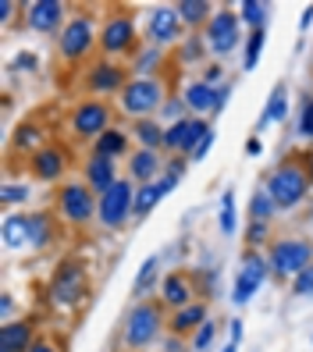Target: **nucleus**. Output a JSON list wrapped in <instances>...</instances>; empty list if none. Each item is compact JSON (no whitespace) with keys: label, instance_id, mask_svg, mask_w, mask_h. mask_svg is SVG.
Here are the masks:
<instances>
[{"label":"nucleus","instance_id":"nucleus-1","mask_svg":"<svg viewBox=\"0 0 313 352\" xmlns=\"http://www.w3.org/2000/svg\"><path fill=\"white\" fill-rule=\"evenodd\" d=\"M0 232H4V245H8V250H43V245L54 242V217L47 210L8 214Z\"/></svg>","mask_w":313,"mask_h":352},{"label":"nucleus","instance_id":"nucleus-2","mask_svg":"<svg viewBox=\"0 0 313 352\" xmlns=\"http://www.w3.org/2000/svg\"><path fill=\"white\" fill-rule=\"evenodd\" d=\"M310 185H313L310 168H303L299 160H285V164H278V168L267 175L263 189H267L270 199H274L278 210H292V206H299L306 199Z\"/></svg>","mask_w":313,"mask_h":352},{"label":"nucleus","instance_id":"nucleus-3","mask_svg":"<svg viewBox=\"0 0 313 352\" xmlns=\"http://www.w3.org/2000/svg\"><path fill=\"white\" fill-rule=\"evenodd\" d=\"M160 335H164V302H146V299H139V302L129 309L125 327H121L125 349L142 352V349H150Z\"/></svg>","mask_w":313,"mask_h":352},{"label":"nucleus","instance_id":"nucleus-4","mask_svg":"<svg viewBox=\"0 0 313 352\" xmlns=\"http://www.w3.org/2000/svg\"><path fill=\"white\" fill-rule=\"evenodd\" d=\"M164 103H168V100H164V82L153 78V75L129 78V86H125L121 96H118L121 114H129V118H136V121L153 118L157 111H164Z\"/></svg>","mask_w":313,"mask_h":352},{"label":"nucleus","instance_id":"nucleus-5","mask_svg":"<svg viewBox=\"0 0 313 352\" xmlns=\"http://www.w3.org/2000/svg\"><path fill=\"white\" fill-rule=\"evenodd\" d=\"M86 292H89L86 267H82L78 260H65L50 278V302L61 306V309H75V306H82Z\"/></svg>","mask_w":313,"mask_h":352},{"label":"nucleus","instance_id":"nucleus-6","mask_svg":"<svg viewBox=\"0 0 313 352\" xmlns=\"http://www.w3.org/2000/svg\"><path fill=\"white\" fill-rule=\"evenodd\" d=\"M267 263H270V274L296 278L299 271H306V267L313 263V242H306V239H281V242L270 245Z\"/></svg>","mask_w":313,"mask_h":352},{"label":"nucleus","instance_id":"nucleus-7","mask_svg":"<svg viewBox=\"0 0 313 352\" xmlns=\"http://www.w3.org/2000/svg\"><path fill=\"white\" fill-rule=\"evenodd\" d=\"M132 206H136V185L129 178H118V185L107 192V196H100V206H96V221L103 228H111V232H118V228L129 224L132 214Z\"/></svg>","mask_w":313,"mask_h":352},{"label":"nucleus","instance_id":"nucleus-8","mask_svg":"<svg viewBox=\"0 0 313 352\" xmlns=\"http://www.w3.org/2000/svg\"><path fill=\"white\" fill-rule=\"evenodd\" d=\"M96 206H100V196L82 182H68L61 185L57 192V214L65 217L68 224H89L96 217Z\"/></svg>","mask_w":313,"mask_h":352},{"label":"nucleus","instance_id":"nucleus-9","mask_svg":"<svg viewBox=\"0 0 313 352\" xmlns=\"http://www.w3.org/2000/svg\"><path fill=\"white\" fill-rule=\"evenodd\" d=\"M93 43H96L93 14H72L68 25L61 29V36H57V50H61V57H65L68 65H78V60L93 50Z\"/></svg>","mask_w":313,"mask_h":352},{"label":"nucleus","instance_id":"nucleus-10","mask_svg":"<svg viewBox=\"0 0 313 352\" xmlns=\"http://www.w3.org/2000/svg\"><path fill=\"white\" fill-rule=\"evenodd\" d=\"M203 43L214 57H228L239 43H242V18L235 11H217L211 22H206V32H203Z\"/></svg>","mask_w":313,"mask_h":352},{"label":"nucleus","instance_id":"nucleus-11","mask_svg":"<svg viewBox=\"0 0 313 352\" xmlns=\"http://www.w3.org/2000/svg\"><path fill=\"white\" fill-rule=\"evenodd\" d=\"M139 43V32H136V18L132 14H111L107 18V25H103L100 32V50L111 57H125V54H132Z\"/></svg>","mask_w":313,"mask_h":352},{"label":"nucleus","instance_id":"nucleus-12","mask_svg":"<svg viewBox=\"0 0 313 352\" xmlns=\"http://www.w3.org/2000/svg\"><path fill=\"white\" fill-rule=\"evenodd\" d=\"M267 274H270L267 256H260L257 250H246V256H242V271H239L235 288H232V302L246 306V302H249V299H253V296L260 292V288H263Z\"/></svg>","mask_w":313,"mask_h":352},{"label":"nucleus","instance_id":"nucleus-13","mask_svg":"<svg viewBox=\"0 0 313 352\" xmlns=\"http://www.w3.org/2000/svg\"><path fill=\"white\" fill-rule=\"evenodd\" d=\"M107 129H114L111 125V107L103 100H82L78 107L72 111V132L78 135V139H100Z\"/></svg>","mask_w":313,"mask_h":352},{"label":"nucleus","instance_id":"nucleus-14","mask_svg":"<svg viewBox=\"0 0 313 352\" xmlns=\"http://www.w3.org/2000/svg\"><path fill=\"white\" fill-rule=\"evenodd\" d=\"M25 25L32 32H43V36H61V29H65V4L61 0H32V4H25Z\"/></svg>","mask_w":313,"mask_h":352},{"label":"nucleus","instance_id":"nucleus-15","mask_svg":"<svg viewBox=\"0 0 313 352\" xmlns=\"http://www.w3.org/2000/svg\"><path fill=\"white\" fill-rule=\"evenodd\" d=\"M125 86H129V75H125V68L114 65V60H100V65H93L89 75H86V89L96 93V96H111V93L121 96Z\"/></svg>","mask_w":313,"mask_h":352},{"label":"nucleus","instance_id":"nucleus-16","mask_svg":"<svg viewBox=\"0 0 313 352\" xmlns=\"http://www.w3.org/2000/svg\"><path fill=\"white\" fill-rule=\"evenodd\" d=\"M146 36H150L153 47H160V50L168 43H175V39L182 36V14H178V8H157V11H150Z\"/></svg>","mask_w":313,"mask_h":352},{"label":"nucleus","instance_id":"nucleus-17","mask_svg":"<svg viewBox=\"0 0 313 352\" xmlns=\"http://www.w3.org/2000/svg\"><path fill=\"white\" fill-rule=\"evenodd\" d=\"M65 168H68V153L61 146H39L36 153H29V171L39 182H61Z\"/></svg>","mask_w":313,"mask_h":352},{"label":"nucleus","instance_id":"nucleus-18","mask_svg":"<svg viewBox=\"0 0 313 352\" xmlns=\"http://www.w3.org/2000/svg\"><path fill=\"white\" fill-rule=\"evenodd\" d=\"M82 175H86V185L96 192V196H107L114 185H118V164L111 157H89L86 168H82Z\"/></svg>","mask_w":313,"mask_h":352},{"label":"nucleus","instance_id":"nucleus-19","mask_svg":"<svg viewBox=\"0 0 313 352\" xmlns=\"http://www.w3.org/2000/svg\"><path fill=\"white\" fill-rule=\"evenodd\" d=\"M206 320H211V317H206V302H189V306H182V309H175V314H171L168 331H171L175 338H189V335H196Z\"/></svg>","mask_w":313,"mask_h":352},{"label":"nucleus","instance_id":"nucleus-20","mask_svg":"<svg viewBox=\"0 0 313 352\" xmlns=\"http://www.w3.org/2000/svg\"><path fill=\"white\" fill-rule=\"evenodd\" d=\"M160 168H164V157H160V153H153V150H136V153L129 157V178H132V182H139V185L157 182Z\"/></svg>","mask_w":313,"mask_h":352},{"label":"nucleus","instance_id":"nucleus-21","mask_svg":"<svg viewBox=\"0 0 313 352\" xmlns=\"http://www.w3.org/2000/svg\"><path fill=\"white\" fill-rule=\"evenodd\" d=\"M160 302L164 306H171V309H182V306H189V302H196L193 299V285H189V278L185 274H178V271H171L168 278L160 281Z\"/></svg>","mask_w":313,"mask_h":352},{"label":"nucleus","instance_id":"nucleus-22","mask_svg":"<svg viewBox=\"0 0 313 352\" xmlns=\"http://www.w3.org/2000/svg\"><path fill=\"white\" fill-rule=\"evenodd\" d=\"M32 324L29 320H8L0 327V352H29L32 349Z\"/></svg>","mask_w":313,"mask_h":352},{"label":"nucleus","instance_id":"nucleus-23","mask_svg":"<svg viewBox=\"0 0 313 352\" xmlns=\"http://www.w3.org/2000/svg\"><path fill=\"white\" fill-rule=\"evenodd\" d=\"M182 100H185V107H189L196 118H211V111H214V103H217V86H206V82L199 78V82H189L185 86V93H182Z\"/></svg>","mask_w":313,"mask_h":352},{"label":"nucleus","instance_id":"nucleus-24","mask_svg":"<svg viewBox=\"0 0 313 352\" xmlns=\"http://www.w3.org/2000/svg\"><path fill=\"white\" fill-rule=\"evenodd\" d=\"M93 153L96 157H111V160L125 157V153H129V135H125V129H107L93 142Z\"/></svg>","mask_w":313,"mask_h":352},{"label":"nucleus","instance_id":"nucleus-25","mask_svg":"<svg viewBox=\"0 0 313 352\" xmlns=\"http://www.w3.org/2000/svg\"><path fill=\"white\" fill-rule=\"evenodd\" d=\"M285 114H288V89H285V82H278V86L270 89V100H267V107H263V114H260L257 132L267 129L270 121H285Z\"/></svg>","mask_w":313,"mask_h":352},{"label":"nucleus","instance_id":"nucleus-26","mask_svg":"<svg viewBox=\"0 0 313 352\" xmlns=\"http://www.w3.org/2000/svg\"><path fill=\"white\" fill-rule=\"evenodd\" d=\"M132 135L139 139V150H164V125H157L153 118H142L132 125Z\"/></svg>","mask_w":313,"mask_h":352},{"label":"nucleus","instance_id":"nucleus-27","mask_svg":"<svg viewBox=\"0 0 313 352\" xmlns=\"http://www.w3.org/2000/svg\"><path fill=\"white\" fill-rule=\"evenodd\" d=\"M178 14H182V25H206L214 18V8L206 4V0H182V4H175Z\"/></svg>","mask_w":313,"mask_h":352},{"label":"nucleus","instance_id":"nucleus-28","mask_svg":"<svg viewBox=\"0 0 313 352\" xmlns=\"http://www.w3.org/2000/svg\"><path fill=\"white\" fill-rule=\"evenodd\" d=\"M189 129H193V114L164 129V150H171V153H182V150H185V139H189Z\"/></svg>","mask_w":313,"mask_h":352},{"label":"nucleus","instance_id":"nucleus-29","mask_svg":"<svg viewBox=\"0 0 313 352\" xmlns=\"http://www.w3.org/2000/svg\"><path fill=\"white\" fill-rule=\"evenodd\" d=\"M157 271H160V256H150V260L142 263V271H139V278H136V285H132V296H136V299L150 296V288L157 285Z\"/></svg>","mask_w":313,"mask_h":352},{"label":"nucleus","instance_id":"nucleus-30","mask_svg":"<svg viewBox=\"0 0 313 352\" xmlns=\"http://www.w3.org/2000/svg\"><path fill=\"white\" fill-rule=\"evenodd\" d=\"M274 214H278V206H274V199L267 196V189H257L253 196H249V221H267L270 224Z\"/></svg>","mask_w":313,"mask_h":352},{"label":"nucleus","instance_id":"nucleus-31","mask_svg":"<svg viewBox=\"0 0 313 352\" xmlns=\"http://www.w3.org/2000/svg\"><path fill=\"white\" fill-rule=\"evenodd\" d=\"M263 43H267V32H263V29H253V32H249L246 54H242V68H246V72H257L260 54H263Z\"/></svg>","mask_w":313,"mask_h":352},{"label":"nucleus","instance_id":"nucleus-32","mask_svg":"<svg viewBox=\"0 0 313 352\" xmlns=\"http://www.w3.org/2000/svg\"><path fill=\"white\" fill-rule=\"evenodd\" d=\"M267 4L263 0H246V4L239 8V18H242V25H249V32L253 29H263V22H267Z\"/></svg>","mask_w":313,"mask_h":352},{"label":"nucleus","instance_id":"nucleus-33","mask_svg":"<svg viewBox=\"0 0 313 352\" xmlns=\"http://www.w3.org/2000/svg\"><path fill=\"white\" fill-rule=\"evenodd\" d=\"M221 232L224 235H235V228H239V221H235V189H224V196H221Z\"/></svg>","mask_w":313,"mask_h":352},{"label":"nucleus","instance_id":"nucleus-34","mask_svg":"<svg viewBox=\"0 0 313 352\" xmlns=\"http://www.w3.org/2000/svg\"><path fill=\"white\" fill-rule=\"evenodd\" d=\"M160 54H164V50H160V47H153V43L146 47V50H142V54L136 57V65H132L136 78H146V72H153V68L160 65Z\"/></svg>","mask_w":313,"mask_h":352},{"label":"nucleus","instance_id":"nucleus-35","mask_svg":"<svg viewBox=\"0 0 313 352\" xmlns=\"http://www.w3.org/2000/svg\"><path fill=\"white\" fill-rule=\"evenodd\" d=\"M36 142H39V129H36V125H22V129L14 132V146H18V150L36 153V150H39Z\"/></svg>","mask_w":313,"mask_h":352},{"label":"nucleus","instance_id":"nucleus-36","mask_svg":"<svg viewBox=\"0 0 313 352\" xmlns=\"http://www.w3.org/2000/svg\"><path fill=\"white\" fill-rule=\"evenodd\" d=\"M29 185H14V182H8L4 185V189H0V203H4V206H14V203H25L29 199Z\"/></svg>","mask_w":313,"mask_h":352},{"label":"nucleus","instance_id":"nucleus-37","mask_svg":"<svg viewBox=\"0 0 313 352\" xmlns=\"http://www.w3.org/2000/svg\"><path fill=\"white\" fill-rule=\"evenodd\" d=\"M292 292H296V296H313V263L292 278Z\"/></svg>","mask_w":313,"mask_h":352},{"label":"nucleus","instance_id":"nucleus-38","mask_svg":"<svg viewBox=\"0 0 313 352\" xmlns=\"http://www.w3.org/2000/svg\"><path fill=\"white\" fill-rule=\"evenodd\" d=\"M267 232H270V224H267V221H249V232H246L249 250H257L260 242H267Z\"/></svg>","mask_w":313,"mask_h":352},{"label":"nucleus","instance_id":"nucleus-39","mask_svg":"<svg viewBox=\"0 0 313 352\" xmlns=\"http://www.w3.org/2000/svg\"><path fill=\"white\" fill-rule=\"evenodd\" d=\"M214 327H217L214 320H206V324H203V327L196 331V335H193V349H196V352H203L206 345L214 342Z\"/></svg>","mask_w":313,"mask_h":352},{"label":"nucleus","instance_id":"nucleus-40","mask_svg":"<svg viewBox=\"0 0 313 352\" xmlns=\"http://www.w3.org/2000/svg\"><path fill=\"white\" fill-rule=\"evenodd\" d=\"M185 111V100H168L164 103V121H168V125H175V121H182V118H189V114H182Z\"/></svg>","mask_w":313,"mask_h":352},{"label":"nucleus","instance_id":"nucleus-41","mask_svg":"<svg viewBox=\"0 0 313 352\" xmlns=\"http://www.w3.org/2000/svg\"><path fill=\"white\" fill-rule=\"evenodd\" d=\"M299 132H303L306 139H313V96H306V103H303V114H299Z\"/></svg>","mask_w":313,"mask_h":352},{"label":"nucleus","instance_id":"nucleus-42","mask_svg":"<svg viewBox=\"0 0 313 352\" xmlns=\"http://www.w3.org/2000/svg\"><path fill=\"white\" fill-rule=\"evenodd\" d=\"M206 54V47H203V39H189V43L182 47V60H199Z\"/></svg>","mask_w":313,"mask_h":352},{"label":"nucleus","instance_id":"nucleus-43","mask_svg":"<svg viewBox=\"0 0 313 352\" xmlns=\"http://www.w3.org/2000/svg\"><path fill=\"white\" fill-rule=\"evenodd\" d=\"M36 65H39V60H36V54H18L11 68H14V72H18V68H25V72H32Z\"/></svg>","mask_w":313,"mask_h":352},{"label":"nucleus","instance_id":"nucleus-44","mask_svg":"<svg viewBox=\"0 0 313 352\" xmlns=\"http://www.w3.org/2000/svg\"><path fill=\"white\" fill-rule=\"evenodd\" d=\"M29 352H65V349H61L57 342H50V338H36Z\"/></svg>","mask_w":313,"mask_h":352},{"label":"nucleus","instance_id":"nucleus-45","mask_svg":"<svg viewBox=\"0 0 313 352\" xmlns=\"http://www.w3.org/2000/svg\"><path fill=\"white\" fill-rule=\"evenodd\" d=\"M228 96H232V89H217V103H214V111H211V118H217V114H224V107H228Z\"/></svg>","mask_w":313,"mask_h":352},{"label":"nucleus","instance_id":"nucleus-46","mask_svg":"<svg viewBox=\"0 0 313 352\" xmlns=\"http://www.w3.org/2000/svg\"><path fill=\"white\" fill-rule=\"evenodd\" d=\"M211 146H214V132L211 135H206L203 142H199V146H196V153H193V160L199 164V160H206V153H211Z\"/></svg>","mask_w":313,"mask_h":352},{"label":"nucleus","instance_id":"nucleus-47","mask_svg":"<svg viewBox=\"0 0 313 352\" xmlns=\"http://www.w3.org/2000/svg\"><path fill=\"white\" fill-rule=\"evenodd\" d=\"M221 75H224V68H221V65H211V68L203 72V82H206V86H217Z\"/></svg>","mask_w":313,"mask_h":352},{"label":"nucleus","instance_id":"nucleus-48","mask_svg":"<svg viewBox=\"0 0 313 352\" xmlns=\"http://www.w3.org/2000/svg\"><path fill=\"white\" fill-rule=\"evenodd\" d=\"M260 153H263V142L257 135H249L246 139V157H260Z\"/></svg>","mask_w":313,"mask_h":352},{"label":"nucleus","instance_id":"nucleus-49","mask_svg":"<svg viewBox=\"0 0 313 352\" xmlns=\"http://www.w3.org/2000/svg\"><path fill=\"white\" fill-rule=\"evenodd\" d=\"M228 327H232V338H228V345H235V349H239V342H242V320H232Z\"/></svg>","mask_w":313,"mask_h":352},{"label":"nucleus","instance_id":"nucleus-50","mask_svg":"<svg viewBox=\"0 0 313 352\" xmlns=\"http://www.w3.org/2000/svg\"><path fill=\"white\" fill-rule=\"evenodd\" d=\"M14 18V4L11 0H0V22H11Z\"/></svg>","mask_w":313,"mask_h":352},{"label":"nucleus","instance_id":"nucleus-51","mask_svg":"<svg viewBox=\"0 0 313 352\" xmlns=\"http://www.w3.org/2000/svg\"><path fill=\"white\" fill-rule=\"evenodd\" d=\"M310 25H313V4H310V8L303 11V18H299V32H306Z\"/></svg>","mask_w":313,"mask_h":352},{"label":"nucleus","instance_id":"nucleus-52","mask_svg":"<svg viewBox=\"0 0 313 352\" xmlns=\"http://www.w3.org/2000/svg\"><path fill=\"white\" fill-rule=\"evenodd\" d=\"M11 309H14V299H11V296H4V302H0V314L11 317Z\"/></svg>","mask_w":313,"mask_h":352},{"label":"nucleus","instance_id":"nucleus-53","mask_svg":"<svg viewBox=\"0 0 313 352\" xmlns=\"http://www.w3.org/2000/svg\"><path fill=\"white\" fill-rule=\"evenodd\" d=\"M310 178H313V157H310Z\"/></svg>","mask_w":313,"mask_h":352}]
</instances>
